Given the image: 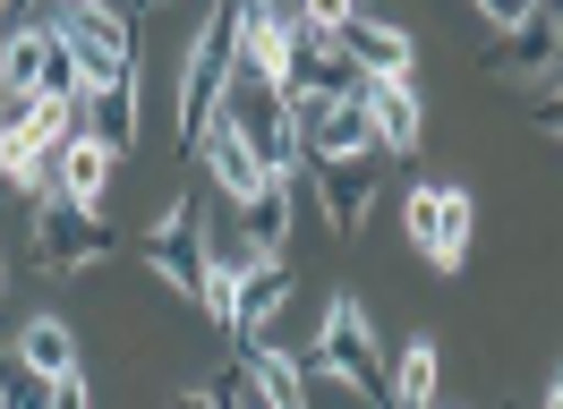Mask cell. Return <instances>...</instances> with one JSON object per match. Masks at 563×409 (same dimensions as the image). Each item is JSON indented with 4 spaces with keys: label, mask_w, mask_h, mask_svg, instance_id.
Returning a JSON list of instances; mask_svg holds the SVG:
<instances>
[{
    "label": "cell",
    "mask_w": 563,
    "mask_h": 409,
    "mask_svg": "<svg viewBox=\"0 0 563 409\" xmlns=\"http://www.w3.org/2000/svg\"><path fill=\"white\" fill-rule=\"evenodd\" d=\"M240 18H247V0H222L213 26L188 43V68H179V145H188V154L206 145L213 102H222V86H231V68H240Z\"/></svg>",
    "instance_id": "obj_1"
},
{
    "label": "cell",
    "mask_w": 563,
    "mask_h": 409,
    "mask_svg": "<svg viewBox=\"0 0 563 409\" xmlns=\"http://www.w3.org/2000/svg\"><path fill=\"white\" fill-rule=\"evenodd\" d=\"M401 231H410V247H419L435 273H461L470 231H478V204H470L461 179H410V188H401Z\"/></svg>",
    "instance_id": "obj_2"
},
{
    "label": "cell",
    "mask_w": 563,
    "mask_h": 409,
    "mask_svg": "<svg viewBox=\"0 0 563 409\" xmlns=\"http://www.w3.org/2000/svg\"><path fill=\"white\" fill-rule=\"evenodd\" d=\"M317 367L333 375V384L367 393V401H385V393H393L385 341L367 333V307H358L351 290H333V299H324V324H317Z\"/></svg>",
    "instance_id": "obj_3"
},
{
    "label": "cell",
    "mask_w": 563,
    "mask_h": 409,
    "mask_svg": "<svg viewBox=\"0 0 563 409\" xmlns=\"http://www.w3.org/2000/svg\"><path fill=\"white\" fill-rule=\"evenodd\" d=\"M222 111L240 120V136L256 145V163H265V170H299V163H308V154H299V120H290V95L256 86V77H231V86H222Z\"/></svg>",
    "instance_id": "obj_4"
},
{
    "label": "cell",
    "mask_w": 563,
    "mask_h": 409,
    "mask_svg": "<svg viewBox=\"0 0 563 409\" xmlns=\"http://www.w3.org/2000/svg\"><path fill=\"white\" fill-rule=\"evenodd\" d=\"M111 247H120V231H111L95 204H77V197H43L35 204V265L77 273V265H95V256H111Z\"/></svg>",
    "instance_id": "obj_5"
},
{
    "label": "cell",
    "mask_w": 563,
    "mask_h": 409,
    "mask_svg": "<svg viewBox=\"0 0 563 409\" xmlns=\"http://www.w3.org/2000/svg\"><path fill=\"white\" fill-rule=\"evenodd\" d=\"M52 26L69 34V52H77V68H86V86L129 77V18H120L111 0H52Z\"/></svg>",
    "instance_id": "obj_6"
},
{
    "label": "cell",
    "mask_w": 563,
    "mask_h": 409,
    "mask_svg": "<svg viewBox=\"0 0 563 409\" xmlns=\"http://www.w3.org/2000/svg\"><path fill=\"white\" fill-rule=\"evenodd\" d=\"M145 265L154 273H172L179 290H188V299H206V213H197V204L179 197L172 213H163V222H154V231H145Z\"/></svg>",
    "instance_id": "obj_7"
},
{
    "label": "cell",
    "mask_w": 563,
    "mask_h": 409,
    "mask_svg": "<svg viewBox=\"0 0 563 409\" xmlns=\"http://www.w3.org/2000/svg\"><path fill=\"white\" fill-rule=\"evenodd\" d=\"M324 188V222L333 239H358L367 231V204H376V179H385V154H333V163H308Z\"/></svg>",
    "instance_id": "obj_8"
},
{
    "label": "cell",
    "mask_w": 563,
    "mask_h": 409,
    "mask_svg": "<svg viewBox=\"0 0 563 409\" xmlns=\"http://www.w3.org/2000/svg\"><path fill=\"white\" fill-rule=\"evenodd\" d=\"M290 299V273H282V247H247L240 273H231V324L222 333L247 341V333H265V316Z\"/></svg>",
    "instance_id": "obj_9"
},
{
    "label": "cell",
    "mask_w": 563,
    "mask_h": 409,
    "mask_svg": "<svg viewBox=\"0 0 563 409\" xmlns=\"http://www.w3.org/2000/svg\"><path fill=\"white\" fill-rule=\"evenodd\" d=\"M555 52H563V9H555V0H538L521 26L495 34V60L487 68H495V77H512V86H529L538 68H555Z\"/></svg>",
    "instance_id": "obj_10"
},
{
    "label": "cell",
    "mask_w": 563,
    "mask_h": 409,
    "mask_svg": "<svg viewBox=\"0 0 563 409\" xmlns=\"http://www.w3.org/2000/svg\"><path fill=\"white\" fill-rule=\"evenodd\" d=\"M358 102H367V120H376V136H385V154H419V77H358Z\"/></svg>",
    "instance_id": "obj_11"
},
{
    "label": "cell",
    "mask_w": 563,
    "mask_h": 409,
    "mask_svg": "<svg viewBox=\"0 0 563 409\" xmlns=\"http://www.w3.org/2000/svg\"><path fill=\"white\" fill-rule=\"evenodd\" d=\"M333 52L358 60L367 77H419V68H410V34L393 26V18H367V9H351V26L333 34Z\"/></svg>",
    "instance_id": "obj_12"
},
{
    "label": "cell",
    "mask_w": 563,
    "mask_h": 409,
    "mask_svg": "<svg viewBox=\"0 0 563 409\" xmlns=\"http://www.w3.org/2000/svg\"><path fill=\"white\" fill-rule=\"evenodd\" d=\"M197 154H213V179L231 188V204H240V197H256V179H265V163H256V145L240 136V120H231L222 102H213V120H206V145H197Z\"/></svg>",
    "instance_id": "obj_13"
},
{
    "label": "cell",
    "mask_w": 563,
    "mask_h": 409,
    "mask_svg": "<svg viewBox=\"0 0 563 409\" xmlns=\"http://www.w3.org/2000/svg\"><path fill=\"white\" fill-rule=\"evenodd\" d=\"M86 136H103L111 154L137 145V68H129V77H103V86H86Z\"/></svg>",
    "instance_id": "obj_14"
},
{
    "label": "cell",
    "mask_w": 563,
    "mask_h": 409,
    "mask_svg": "<svg viewBox=\"0 0 563 409\" xmlns=\"http://www.w3.org/2000/svg\"><path fill=\"white\" fill-rule=\"evenodd\" d=\"M290 188H299V170H265L256 197H240L247 247H282V239H290Z\"/></svg>",
    "instance_id": "obj_15"
},
{
    "label": "cell",
    "mask_w": 563,
    "mask_h": 409,
    "mask_svg": "<svg viewBox=\"0 0 563 409\" xmlns=\"http://www.w3.org/2000/svg\"><path fill=\"white\" fill-rule=\"evenodd\" d=\"M231 350L247 358V375L265 384V401H274V409H299V401H308V367H299L290 350H274V341H256V333L231 341Z\"/></svg>",
    "instance_id": "obj_16"
},
{
    "label": "cell",
    "mask_w": 563,
    "mask_h": 409,
    "mask_svg": "<svg viewBox=\"0 0 563 409\" xmlns=\"http://www.w3.org/2000/svg\"><path fill=\"white\" fill-rule=\"evenodd\" d=\"M435 384H444V358H435V341H427V333H410L401 350H393V393H385V401L427 409V401H435Z\"/></svg>",
    "instance_id": "obj_17"
},
{
    "label": "cell",
    "mask_w": 563,
    "mask_h": 409,
    "mask_svg": "<svg viewBox=\"0 0 563 409\" xmlns=\"http://www.w3.org/2000/svg\"><path fill=\"white\" fill-rule=\"evenodd\" d=\"M103 179H111V145H103V136H69V154H60V179H52V197L103 204Z\"/></svg>",
    "instance_id": "obj_18"
},
{
    "label": "cell",
    "mask_w": 563,
    "mask_h": 409,
    "mask_svg": "<svg viewBox=\"0 0 563 409\" xmlns=\"http://www.w3.org/2000/svg\"><path fill=\"white\" fill-rule=\"evenodd\" d=\"M18 358L52 384V375H69L77 367V333L60 324V316H26V333H18Z\"/></svg>",
    "instance_id": "obj_19"
},
{
    "label": "cell",
    "mask_w": 563,
    "mask_h": 409,
    "mask_svg": "<svg viewBox=\"0 0 563 409\" xmlns=\"http://www.w3.org/2000/svg\"><path fill=\"white\" fill-rule=\"evenodd\" d=\"M529 120H538V129H547V136L563 145V77H555V86H538V95H529Z\"/></svg>",
    "instance_id": "obj_20"
},
{
    "label": "cell",
    "mask_w": 563,
    "mask_h": 409,
    "mask_svg": "<svg viewBox=\"0 0 563 409\" xmlns=\"http://www.w3.org/2000/svg\"><path fill=\"white\" fill-rule=\"evenodd\" d=\"M43 393H52V409H86V401H95V393H86V367H69V375H52V384H43Z\"/></svg>",
    "instance_id": "obj_21"
},
{
    "label": "cell",
    "mask_w": 563,
    "mask_h": 409,
    "mask_svg": "<svg viewBox=\"0 0 563 409\" xmlns=\"http://www.w3.org/2000/svg\"><path fill=\"white\" fill-rule=\"evenodd\" d=\"M470 9H478V18H487V26L504 34V26H521V18L538 9V0H470Z\"/></svg>",
    "instance_id": "obj_22"
},
{
    "label": "cell",
    "mask_w": 563,
    "mask_h": 409,
    "mask_svg": "<svg viewBox=\"0 0 563 409\" xmlns=\"http://www.w3.org/2000/svg\"><path fill=\"white\" fill-rule=\"evenodd\" d=\"M547 401H563V367H555V375H547Z\"/></svg>",
    "instance_id": "obj_23"
},
{
    "label": "cell",
    "mask_w": 563,
    "mask_h": 409,
    "mask_svg": "<svg viewBox=\"0 0 563 409\" xmlns=\"http://www.w3.org/2000/svg\"><path fill=\"white\" fill-rule=\"evenodd\" d=\"M0 179H9V170H0Z\"/></svg>",
    "instance_id": "obj_24"
}]
</instances>
